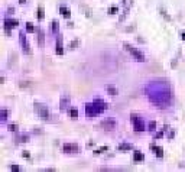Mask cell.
I'll use <instances>...</instances> for the list:
<instances>
[{"label": "cell", "mask_w": 185, "mask_h": 172, "mask_svg": "<svg viewBox=\"0 0 185 172\" xmlns=\"http://www.w3.org/2000/svg\"><path fill=\"white\" fill-rule=\"evenodd\" d=\"M146 94L149 97V101L158 107H168L171 103V90L166 85L163 87L158 84H149L146 87Z\"/></svg>", "instance_id": "obj_1"}, {"label": "cell", "mask_w": 185, "mask_h": 172, "mask_svg": "<svg viewBox=\"0 0 185 172\" xmlns=\"http://www.w3.org/2000/svg\"><path fill=\"white\" fill-rule=\"evenodd\" d=\"M35 113L38 114L42 120H45V122H48L49 119H51V113H49V110H48V107L46 106H44V104H41V103H35Z\"/></svg>", "instance_id": "obj_2"}, {"label": "cell", "mask_w": 185, "mask_h": 172, "mask_svg": "<svg viewBox=\"0 0 185 172\" xmlns=\"http://www.w3.org/2000/svg\"><path fill=\"white\" fill-rule=\"evenodd\" d=\"M125 48H126V51H129L132 55L136 58V61H140V62L145 61V55L142 54L140 51H137L135 46H132V45H129V44H125Z\"/></svg>", "instance_id": "obj_3"}, {"label": "cell", "mask_w": 185, "mask_h": 172, "mask_svg": "<svg viewBox=\"0 0 185 172\" xmlns=\"http://www.w3.org/2000/svg\"><path fill=\"white\" fill-rule=\"evenodd\" d=\"M132 122H133V127H135L136 132H143L145 130V123H143V120L139 116L132 114Z\"/></svg>", "instance_id": "obj_4"}, {"label": "cell", "mask_w": 185, "mask_h": 172, "mask_svg": "<svg viewBox=\"0 0 185 172\" xmlns=\"http://www.w3.org/2000/svg\"><path fill=\"white\" fill-rule=\"evenodd\" d=\"M97 114H100L97 110V107L94 106V103H87L85 104V116L88 117V119H92L94 116H97Z\"/></svg>", "instance_id": "obj_5"}, {"label": "cell", "mask_w": 185, "mask_h": 172, "mask_svg": "<svg viewBox=\"0 0 185 172\" xmlns=\"http://www.w3.org/2000/svg\"><path fill=\"white\" fill-rule=\"evenodd\" d=\"M62 149H64V152H67V153H78V152H80V148H78V145H75V143H65L62 146Z\"/></svg>", "instance_id": "obj_6"}, {"label": "cell", "mask_w": 185, "mask_h": 172, "mask_svg": "<svg viewBox=\"0 0 185 172\" xmlns=\"http://www.w3.org/2000/svg\"><path fill=\"white\" fill-rule=\"evenodd\" d=\"M92 103H94V106L97 107V110H98V113L101 114L106 109H107V104H106V101L104 100H101V99H94L92 100Z\"/></svg>", "instance_id": "obj_7"}, {"label": "cell", "mask_w": 185, "mask_h": 172, "mask_svg": "<svg viewBox=\"0 0 185 172\" xmlns=\"http://www.w3.org/2000/svg\"><path fill=\"white\" fill-rule=\"evenodd\" d=\"M101 126H103L106 130H114L116 126H117V123H116L114 119H107V120H104L101 123Z\"/></svg>", "instance_id": "obj_8"}, {"label": "cell", "mask_w": 185, "mask_h": 172, "mask_svg": "<svg viewBox=\"0 0 185 172\" xmlns=\"http://www.w3.org/2000/svg\"><path fill=\"white\" fill-rule=\"evenodd\" d=\"M16 26H17V20H15V19H5V29L7 32V35H10V29L16 28Z\"/></svg>", "instance_id": "obj_9"}, {"label": "cell", "mask_w": 185, "mask_h": 172, "mask_svg": "<svg viewBox=\"0 0 185 172\" xmlns=\"http://www.w3.org/2000/svg\"><path fill=\"white\" fill-rule=\"evenodd\" d=\"M19 36H20V44H22V49L25 54H31V49H29V44H27L26 38H25V32H20L19 34Z\"/></svg>", "instance_id": "obj_10"}, {"label": "cell", "mask_w": 185, "mask_h": 172, "mask_svg": "<svg viewBox=\"0 0 185 172\" xmlns=\"http://www.w3.org/2000/svg\"><path fill=\"white\" fill-rule=\"evenodd\" d=\"M55 52L58 54V55H62L64 54V48H62V38H58V41H56V49H55Z\"/></svg>", "instance_id": "obj_11"}, {"label": "cell", "mask_w": 185, "mask_h": 172, "mask_svg": "<svg viewBox=\"0 0 185 172\" xmlns=\"http://www.w3.org/2000/svg\"><path fill=\"white\" fill-rule=\"evenodd\" d=\"M149 148H151L152 150H155V152H156V156H158V158H162V156H163V149H162V148H158L156 145H153V143L151 145Z\"/></svg>", "instance_id": "obj_12"}, {"label": "cell", "mask_w": 185, "mask_h": 172, "mask_svg": "<svg viewBox=\"0 0 185 172\" xmlns=\"http://www.w3.org/2000/svg\"><path fill=\"white\" fill-rule=\"evenodd\" d=\"M145 159V155L142 153V152H139V150H136V152H133V161L135 162H140Z\"/></svg>", "instance_id": "obj_13"}, {"label": "cell", "mask_w": 185, "mask_h": 172, "mask_svg": "<svg viewBox=\"0 0 185 172\" xmlns=\"http://www.w3.org/2000/svg\"><path fill=\"white\" fill-rule=\"evenodd\" d=\"M68 116H70V119H72V120H77L78 119V111H77V109H68Z\"/></svg>", "instance_id": "obj_14"}, {"label": "cell", "mask_w": 185, "mask_h": 172, "mask_svg": "<svg viewBox=\"0 0 185 172\" xmlns=\"http://www.w3.org/2000/svg\"><path fill=\"white\" fill-rule=\"evenodd\" d=\"M44 38H45V34L42 29H38V42H39V46L42 48L44 46Z\"/></svg>", "instance_id": "obj_15"}, {"label": "cell", "mask_w": 185, "mask_h": 172, "mask_svg": "<svg viewBox=\"0 0 185 172\" xmlns=\"http://www.w3.org/2000/svg\"><path fill=\"white\" fill-rule=\"evenodd\" d=\"M133 145L132 143H120L119 145V150H132Z\"/></svg>", "instance_id": "obj_16"}, {"label": "cell", "mask_w": 185, "mask_h": 172, "mask_svg": "<svg viewBox=\"0 0 185 172\" xmlns=\"http://www.w3.org/2000/svg\"><path fill=\"white\" fill-rule=\"evenodd\" d=\"M60 13H61V15H62V16H65V17H70V16H71L70 10L67 9L65 6H60Z\"/></svg>", "instance_id": "obj_17"}, {"label": "cell", "mask_w": 185, "mask_h": 172, "mask_svg": "<svg viewBox=\"0 0 185 172\" xmlns=\"http://www.w3.org/2000/svg\"><path fill=\"white\" fill-rule=\"evenodd\" d=\"M106 90L109 91L110 95H117V88H114L113 85H107V87H106Z\"/></svg>", "instance_id": "obj_18"}, {"label": "cell", "mask_w": 185, "mask_h": 172, "mask_svg": "<svg viewBox=\"0 0 185 172\" xmlns=\"http://www.w3.org/2000/svg\"><path fill=\"white\" fill-rule=\"evenodd\" d=\"M26 32H27V34H32V32H35V26H33L31 22L26 23Z\"/></svg>", "instance_id": "obj_19"}, {"label": "cell", "mask_w": 185, "mask_h": 172, "mask_svg": "<svg viewBox=\"0 0 185 172\" xmlns=\"http://www.w3.org/2000/svg\"><path fill=\"white\" fill-rule=\"evenodd\" d=\"M16 140L19 143H23V142H27V140H29V136H27V134H22V136H19Z\"/></svg>", "instance_id": "obj_20"}, {"label": "cell", "mask_w": 185, "mask_h": 172, "mask_svg": "<svg viewBox=\"0 0 185 172\" xmlns=\"http://www.w3.org/2000/svg\"><path fill=\"white\" fill-rule=\"evenodd\" d=\"M7 114H9L7 110H2V113H0V120H2V122H6V120H7Z\"/></svg>", "instance_id": "obj_21"}, {"label": "cell", "mask_w": 185, "mask_h": 172, "mask_svg": "<svg viewBox=\"0 0 185 172\" xmlns=\"http://www.w3.org/2000/svg\"><path fill=\"white\" fill-rule=\"evenodd\" d=\"M147 127H149V129H147L149 132H155V130H156V122H151Z\"/></svg>", "instance_id": "obj_22"}, {"label": "cell", "mask_w": 185, "mask_h": 172, "mask_svg": "<svg viewBox=\"0 0 185 172\" xmlns=\"http://www.w3.org/2000/svg\"><path fill=\"white\" fill-rule=\"evenodd\" d=\"M117 12H119V9H117L116 6H113V7H110V9H109V13H110V15H116Z\"/></svg>", "instance_id": "obj_23"}, {"label": "cell", "mask_w": 185, "mask_h": 172, "mask_svg": "<svg viewBox=\"0 0 185 172\" xmlns=\"http://www.w3.org/2000/svg\"><path fill=\"white\" fill-rule=\"evenodd\" d=\"M38 19H44V9L38 7Z\"/></svg>", "instance_id": "obj_24"}, {"label": "cell", "mask_w": 185, "mask_h": 172, "mask_svg": "<svg viewBox=\"0 0 185 172\" xmlns=\"http://www.w3.org/2000/svg\"><path fill=\"white\" fill-rule=\"evenodd\" d=\"M52 32H55V34L58 32V22H56V20L52 22Z\"/></svg>", "instance_id": "obj_25"}, {"label": "cell", "mask_w": 185, "mask_h": 172, "mask_svg": "<svg viewBox=\"0 0 185 172\" xmlns=\"http://www.w3.org/2000/svg\"><path fill=\"white\" fill-rule=\"evenodd\" d=\"M68 100H70L68 97H64V99L61 100V109H64V107H65V104L68 103Z\"/></svg>", "instance_id": "obj_26"}, {"label": "cell", "mask_w": 185, "mask_h": 172, "mask_svg": "<svg viewBox=\"0 0 185 172\" xmlns=\"http://www.w3.org/2000/svg\"><path fill=\"white\" fill-rule=\"evenodd\" d=\"M77 45H78V41H72V42H70V45H68V46H70V49H75Z\"/></svg>", "instance_id": "obj_27"}, {"label": "cell", "mask_w": 185, "mask_h": 172, "mask_svg": "<svg viewBox=\"0 0 185 172\" xmlns=\"http://www.w3.org/2000/svg\"><path fill=\"white\" fill-rule=\"evenodd\" d=\"M109 149V148H107V146H103V148H100V149L98 150H96V152H94V153H103L104 150H107Z\"/></svg>", "instance_id": "obj_28"}, {"label": "cell", "mask_w": 185, "mask_h": 172, "mask_svg": "<svg viewBox=\"0 0 185 172\" xmlns=\"http://www.w3.org/2000/svg\"><path fill=\"white\" fill-rule=\"evenodd\" d=\"M9 130H10V132H16L17 126H16V124H9Z\"/></svg>", "instance_id": "obj_29"}, {"label": "cell", "mask_w": 185, "mask_h": 172, "mask_svg": "<svg viewBox=\"0 0 185 172\" xmlns=\"http://www.w3.org/2000/svg\"><path fill=\"white\" fill-rule=\"evenodd\" d=\"M10 169H12V171H20V168L17 167V165H12Z\"/></svg>", "instance_id": "obj_30"}, {"label": "cell", "mask_w": 185, "mask_h": 172, "mask_svg": "<svg viewBox=\"0 0 185 172\" xmlns=\"http://www.w3.org/2000/svg\"><path fill=\"white\" fill-rule=\"evenodd\" d=\"M22 156H23V158H29V152H23Z\"/></svg>", "instance_id": "obj_31"}, {"label": "cell", "mask_w": 185, "mask_h": 172, "mask_svg": "<svg viewBox=\"0 0 185 172\" xmlns=\"http://www.w3.org/2000/svg\"><path fill=\"white\" fill-rule=\"evenodd\" d=\"M181 36H182V41H185V32H184L182 35H181Z\"/></svg>", "instance_id": "obj_32"}, {"label": "cell", "mask_w": 185, "mask_h": 172, "mask_svg": "<svg viewBox=\"0 0 185 172\" xmlns=\"http://www.w3.org/2000/svg\"><path fill=\"white\" fill-rule=\"evenodd\" d=\"M25 2H26V0H19V3H22V5L25 3Z\"/></svg>", "instance_id": "obj_33"}]
</instances>
